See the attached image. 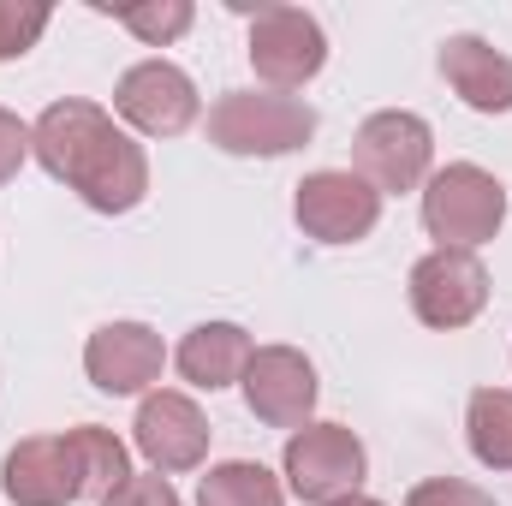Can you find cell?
I'll use <instances>...</instances> for the list:
<instances>
[{"label":"cell","instance_id":"obj_1","mask_svg":"<svg viewBox=\"0 0 512 506\" xmlns=\"http://www.w3.org/2000/svg\"><path fill=\"white\" fill-rule=\"evenodd\" d=\"M30 155L60 179L72 185L96 215H131L143 197H149V155L143 143L126 137L114 126L108 108L96 102H48L42 120L30 126Z\"/></svg>","mask_w":512,"mask_h":506},{"label":"cell","instance_id":"obj_2","mask_svg":"<svg viewBox=\"0 0 512 506\" xmlns=\"http://www.w3.org/2000/svg\"><path fill=\"white\" fill-rule=\"evenodd\" d=\"M507 221V185L477 167V161H453L441 173H429L423 185V227L435 239V251H477L501 233Z\"/></svg>","mask_w":512,"mask_h":506},{"label":"cell","instance_id":"obj_3","mask_svg":"<svg viewBox=\"0 0 512 506\" xmlns=\"http://www.w3.org/2000/svg\"><path fill=\"white\" fill-rule=\"evenodd\" d=\"M316 137V108L280 90H227L209 108V143L221 155H292Z\"/></svg>","mask_w":512,"mask_h":506},{"label":"cell","instance_id":"obj_4","mask_svg":"<svg viewBox=\"0 0 512 506\" xmlns=\"http://www.w3.org/2000/svg\"><path fill=\"white\" fill-rule=\"evenodd\" d=\"M280 471H286V489L304 506H340L364 489L370 453L346 423H304V429H292Z\"/></svg>","mask_w":512,"mask_h":506},{"label":"cell","instance_id":"obj_5","mask_svg":"<svg viewBox=\"0 0 512 506\" xmlns=\"http://www.w3.org/2000/svg\"><path fill=\"white\" fill-rule=\"evenodd\" d=\"M429 161H435V131L423 114H405V108L370 114L352 137V173L364 185H376L382 197L429 185Z\"/></svg>","mask_w":512,"mask_h":506},{"label":"cell","instance_id":"obj_6","mask_svg":"<svg viewBox=\"0 0 512 506\" xmlns=\"http://www.w3.org/2000/svg\"><path fill=\"white\" fill-rule=\"evenodd\" d=\"M251 66L256 78L280 96L304 90L328 66V36L304 6H256L251 12Z\"/></svg>","mask_w":512,"mask_h":506},{"label":"cell","instance_id":"obj_7","mask_svg":"<svg viewBox=\"0 0 512 506\" xmlns=\"http://www.w3.org/2000/svg\"><path fill=\"white\" fill-rule=\"evenodd\" d=\"M292 215H298V227L316 245H358L382 221V191L364 185L352 167H322V173H304L298 179Z\"/></svg>","mask_w":512,"mask_h":506},{"label":"cell","instance_id":"obj_8","mask_svg":"<svg viewBox=\"0 0 512 506\" xmlns=\"http://www.w3.org/2000/svg\"><path fill=\"white\" fill-rule=\"evenodd\" d=\"M114 114L131 131H143V137H179V131L197 126L203 96H197V84H191L185 66H173V60H137L114 84Z\"/></svg>","mask_w":512,"mask_h":506},{"label":"cell","instance_id":"obj_9","mask_svg":"<svg viewBox=\"0 0 512 506\" xmlns=\"http://www.w3.org/2000/svg\"><path fill=\"white\" fill-rule=\"evenodd\" d=\"M131 441H137V453L149 459L155 477H179V471H197L209 459V417H203V405L191 393L155 387L137 405Z\"/></svg>","mask_w":512,"mask_h":506},{"label":"cell","instance_id":"obj_10","mask_svg":"<svg viewBox=\"0 0 512 506\" xmlns=\"http://www.w3.org/2000/svg\"><path fill=\"white\" fill-rule=\"evenodd\" d=\"M489 304V268L477 251H429L411 268V310L423 328H465Z\"/></svg>","mask_w":512,"mask_h":506},{"label":"cell","instance_id":"obj_11","mask_svg":"<svg viewBox=\"0 0 512 506\" xmlns=\"http://www.w3.org/2000/svg\"><path fill=\"white\" fill-rule=\"evenodd\" d=\"M0 495L12 506H72L84 501V471L72 435H30L0 459Z\"/></svg>","mask_w":512,"mask_h":506},{"label":"cell","instance_id":"obj_12","mask_svg":"<svg viewBox=\"0 0 512 506\" xmlns=\"http://www.w3.org/2000/svg\"><path fill=\"white\" fill-rule=\"evenodd\" d=\"M239 387L251 417L268 429H304L316 411V364L298 346H256Z\"/></svg>","mask_w":512,"mask_h":506},{"label":"cell","instance_id":"obj_13","mask_svg":"<svg viewBox=\"0 0 512 506\" xmlns=\"http://www.w3.org/2000/svg\"><path fill=\"white\" fill-rule=\"evenodd\" d=\"M167 370V346L149 322H102L84 346V376L102 393L126 399V393H149Z\"/></svg>","mask_w":512,"mask_h":506},{"label":"cell","instance_id":"obj_14","mask_svg":"<svg viewBox=\"0 0 512 506\" xmlns=\"http://www.w3.org/2000/svg\"><path fill=\"white\" fill-rule=\"evenodd\" d=\"M441 78L453 96L477 114H512V54L483 36H447L441 42Z\"/></svg>","mask_w":512,"mask_h":506},{"label":"cell","instance_id":"obj_15","mask_svg":"<svg viewBox=\"0 0 512 506\" xmlns=\"http://www.w3.org/2000/svg\"><path fill=\"white\" fill-rule=\"evenodd\" d=\"M251 334L239 328V322H197L185 340H179V352H173V364H179V376L191 381V387H209V393H221V387H233V381H245L251 370Z\"/></svg>","mask_w":512,"mask_h":506},{"label":"cell","instance_id":"obj_16","mask_svg":"<svg viewBox=\"0 0 512 506\" xmlns=\"http://www.w3.org/2000/svg\"><path fill=\"white\" fill-rule=\"evenodd\" d=\"M465 441L477 465L512 471V387H477L465 405Z\"/></svg>","mask_w":512,"mask_h":506},{"label":"cell","instance_id":"obj_17","mask_svg":"<svg viewBox=\"0 0 512 506\" xmlns=\"http://www.w3.org/2000/svg\"><path fill=\"white\" fill-rule=\"evenodd\" d=\"M72 435V447H78V471H84V501H108L120 483H131V453L126 441L114 435V429H102V423H78V429H66Z\"/></svg>","mask_w":512,"mask_h":506},{"label":"cell","instance_id":"obj_18","mask_svg":"<svg viewBox=\"0 0 512 506\" xmlns=\"http://www.w3.org/2000/svg\"><path fill=\"white\" fill-rule=\"evenodd\" d=\"M197 506H286V489L268 465L227 459V465H209V477L197 483Z\"/></svg>","mask_w":512,"mask_h":506},{"label":"cell","instance_id":"obj_19","mask_svg":"<svg viewBox=\"0 0 512 506\" xmlns=\"http://www.w3.org/2000/svg\"><path fill=\"white\" fill-rule=\"evenodd\" d=\"M96 12H114V24H126L143 48L179 42V36L191 30V18H197L191 0H143V6H96Z\"/></svg>","mask_w":512,"mask_h":506},{"label":"cell","instance_id":"obj_20","mask_svg":"<svg viewBox=\"0 0 512 506\" xmlns=\"http://www.w3.org/2000/svg\"><path fill=\"white\" fill-rule=\"evenodd\" d=\"M48 6L42 0H0V60H24L36 42H42V30H48Z\"/></svg>","mask_w":512,"mask_h":506},{"label":"cell","instance_id":"obj_21","mask_svg":"<svg viewBox=\"0 0 512 506\" xmlns=\"http://www.w3.org/2000/svg\"><path fill=\"white\" fill-rule=\"evenodd\" d=\"M405 506H495V495L465 483V477H429L405 495Z\"/></svg>","mask_w":512,"mask_h":506},{"label":"cell","instance_id":"obj_22","mask_svg":"<svg viewBox=\"0 0 512 506\" xmlns=\"http://www.w3.org/2000/svg\"><path fill=\"white\" fill-rule=\"evenodd\" d=\"M102 506H185V501H179V489H173L167 477H155V471L137 477V471H131V483H120Z\"/></svg>","mask_w":512,"mask_h":506},{"label":"cell","instance_id":"obj_23","mask_svg":"<svg viewBox=\"0 0 512 506\" xmlns=\"http://www.w3.org/2000/svg\"><path fill=\"white\" fill-rule=\"evenodd\" d=\"M24 161H30V126H24L18 114L0 108V185H6Z\"/></svg>","mask_w":512,"mask_h":506},{"label":"cell","instance_id":"obj_24","mask_svg":"<svg viewBox=\"0 0 512 506\" xmlns=\"http://www.w3.org/2000/svg\"><path fill=\"white\" fill-rule=\"evenodd\" d=\"M340 506H382V501H370V495H352V501H340Z\"/></svg>","mask_w":512,"mask_h":506}]
</instances>
